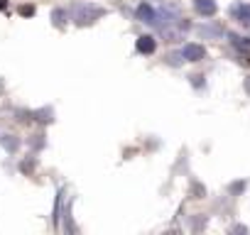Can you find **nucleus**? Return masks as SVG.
Wrapping results in <instances>:
<instances>
[{"instance_id":"obj_11","label":"nucleus","mask_w":250,"mask_h":235,"mask_svg":"<svg viewBox=\"0 0 250 235\" xmlns=\"http://www.w3.org/2000/svg\"><path fill=\"white\" fill-rule=\"evenodd\" d=\"M240 189H245V181H235V184L230 186V191H240Z\"/></svg>"},{"instance_id":"obj_8","label":"nucleus","mask_w":250,"mask_h":235,"mask_svg":"<svg viewBox=\"0 0 250 235\" xmlns=\"http://www.w3.org/2000/svg\"><path fill=\"white\" fill-rule=\"evenodd\" d=\"M3 145H5L10 152H15V150H18V140H13V137H10V140H3Z\"/></svg>"},{"instance_id":"obj_2","label":"nucleus","mask_w":250,"mask_h":235,"mask_svg":"<svg viewBox=\"0 0 250 235\" xmlns=\"http://www.w3.org/2000/svg\"><path fill=\"white\" fill-rule=\"evenodd\" d=\"M179 57H182L184 61H201V59L206 57V49H204L201 44H194V42H189V44H184V47H182Z\"/></svg>"},{"instance_id":"obj_1","label":"nucleus","mask_w":250,"mask_h":235,"mask_svg":"<svg viewBox=\"0 0 250 235\" xmlns=\"http://www.w3.org/2000/svg\"><path fill=\"white\" fill-rule=\"evenodd\" d=\"M103 13H105V10L98 8V5H93V3H81V5L74 8V20H76V25H91V22H96Z\"/></svg>"},{"instance_id":"obj_5","label":"nucleus","mask_w":250,"mask_h":235,"mask_svg":"<svg viewBox=\"0 0 250 235\" xmlns=\"http://www.w3.org/2000/svg\"><path fill=\"white\" fill-rule=\"evenodd\" d=\"M233 15H235V20H238L243 27H250V5H248V3L235 5V8H233Z\"/></svg>"},{"instance_id":"obj_4","label":"nucleus","mask_w":250,"mask_h":235,"mask_svg":"<svg viewBox=\"0 0 250 235\" xmlns=\"http://www.w3.org/2000/svg\"><path fill=\"white\" fill-rule=\"evenodd\" d=\"M135 47H138V52H140V54H152V52L157 49V42H155V37L143 35V37H138Z\"/></svg>"},{"instance_id":"obj_6","label":"nucleus","mask_w":250,"mask_h":235,"mask_svg":"<svg viewBox=\"0 0 250 235\" xmlns=\"http://www.w3.org/2000/svg\"><path fill=\"white\" fill-rule=\"evenodd\" d=\"M138 20H140V22H147V25H155V10L143 3V5L138 8Z\"/></svg>"},{"instance_id":"obj_3","label":"nucleus","mask_w":250,"mask_h":235,"mask_svg":"<svg viewBox=\"0 0 250 235\" xmlns=\"http://www.w3.org/2000/svg\"><path fill=\"white\" fill-rule=\"evenodd\" d=\"M194 10L204 18H213L216 15V3L213 0H194Z\"/></svg>"},{"instance_id":"obj_7","label":"nucleus","mask_w":250,"mask_h":235,"mask_svg":"<svg viewBox=\"0 0 250 235\" xmlns=\"http://www.w3.org/2000/svg\"><path fill=\"white\" fill-rule=\"evenodd\" d=\"M52 18H54V25H59V27L64 25V13H62V10H54V15H52Z\"/></svg>"},{"instance_id":"obj_10","label":"nucleus","mask_w":250,"mask_h":235,"mask_svg":"<svg viewBox=\"0 0 250 235\" xmlns=\"http://www.w3.org/2000/svg\"><path fill=\"white\" fill-rule=\"evenodd\" d=\"M20 13H22V15H32V13H35V8H32V5H22V8H20Z\"/></svg>"},{"instance_id":"obj_9","label":"nucleus","mask_w":250,"mask_h":235,"mask_svg":"<svg viewBox=\"0 0 250 235\" xmlns=\"http://www.w3.org/2000/svg\"><path fill=\"white\" fill-rule=\"evenodd\" d=\"M199 32H201V35H208V37H216V35H218V30H211V27H201Z\"/></svg>"},{"instance_id":"obj_12","label":"nucleus","mask_w":250,"mask_h":235,"mask_svg":"<svg viewBox=\"0 0 250 235\" xmlns=\"http://www.w3.org/2000/svg\"><path fill=\"white\" fill-rule=\"evenodd\" d=\"M245 230H248L245 225H235V228H233V233H245Z\"/></svg>"},{"instance_id":"obj_13","label":"nucleus","mask_w":250,"mask_h":235,"mask_svg":"<svg viewBox=\"0 0 250 235\" xmlns=\"http://www.w3.org/2000/svg\"><path fill=\"white\" fill-rule=\"evenodd\" d=\"M8 8V0H0V10H5Z\"/></svg>"}]
</instances>
